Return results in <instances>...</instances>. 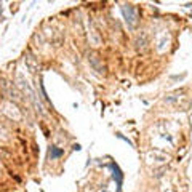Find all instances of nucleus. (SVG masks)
<instances>
[{
	"label": "nucleus",
	"mask_w": 192,
	"mask_h": 192,
	"mask_svg": "<svg viewBox=\"0 0 192 192\" xmlns=\"http://www.w3.org/2000/svg\"><path fill=\"white\" fill-rule=\"evenodd\" d=\"M122 13H123L125 21L128 23V26H130V27H133V26L136 24V21H138L136 8L131 7V5H128V7H122Z\"/></svg>",
	"instance_id": "f257e3e1"
},
{
	"label": "nucleus",
	"mask_w": 192,
	"mask_h": 192,
	"mask_svg": "<svg viewBox=\"0 0 192 192\" xmlns=\"http://www.w3.org/2000/svg\"><path fill=\"white\" fill-rule=\"evenodd\" d=\"M88 61H90L91 67H93L94 71H98L99 74L104 72V66H101V64H99V58H98L96 55H90V56H88Z\"/></svg>",
	"instance_id": "f03ea898"
},
{
	"label": "nucleus",
	"mask_w": 192,
	"mask_h": 192,
	"mask_svg": "<svg viewBox=\"0 0 192 192\" xmlns=\"http://www.w3.org/2000/svg\"><path fill=\"white\" fill-rule=\"evenodd\" d=\"M111 168L114 170V174H112V176H114V179L117 181V186L120 187V186H122V181H123V174H122V171H120V168L117 167V165H115L114 162L111 163Z\"/></svg>",
	"instance_id": "7ed1b4c3"
},
{
	"label": "nucleus",
	"mask_w": 192,
	"mask_h": 192,
	"mask_svg": "<svg viewBox=\"0 0 192 192\" xmlns=\"http://www.w3.org/2000/svg\"><path fill=\"white\" fill-rule=\"evenodd\" d=\"M24 61H26V64H27V67L30 69L32 72H35L37 69H38V64H37V61H35V58L34 56H30V55H27L24 58Z\"/></svg>",
	"instance_id": "20e7f679"
},
{
	"label": "nucleus",
	"mask_w": 192,
	"mask_h": 192,
	"mask_svg": "<svg viewBox=\"0 0 192 192\" xmlns=\"http://www.w3.org/2000/svg\"><path fill=\"white\" fill-rule=\"evenodd\" d=\"M64 154V151L63 149H59V147H56V146H51L50 147V151H48V155H50V159L51 160H55V159H59L61 155Z\"/></svg>",
	"instance_id": "39448f33"
}]
</instances>
